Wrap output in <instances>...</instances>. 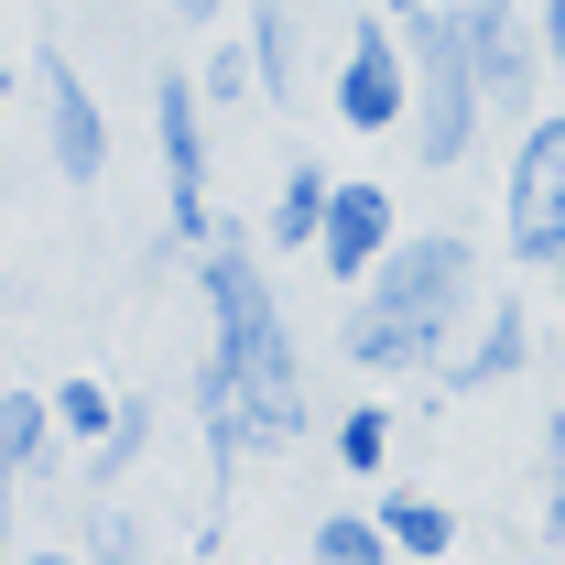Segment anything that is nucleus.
I'll return each mask as SVG.
<instances>
[{"mask_svg": "<svg viewBox=\"0 0 565 565\" xmlns=\"http://www.w3.org/2000/svg\"><path fill=\"white\" fill-rule=\"evenodd\" d=\"M468 305H479V239L424 228V239H392V262L359 282V305L338 316V349H349V370H370V381L446 370Z\"/></svg>", "mask_w": 565, "mask_h": 565, "instance_id": "1", "label": "nucleus"}, {"mask_svg": "<svg viewBox=\"0 0 565 565\" xmlns=\"http://www.w3.org/2000/svg\"><path fill=\"white\" fill-rule=\"evenodd\" d=\"M196 305H207V349L239 359V392H250V424H262V446H294L305 435V349H294V327H282V294L262 273V239L250 228H217L207 250H196Z\"/></svg>", "mask_w": 565, "mask_h": 565, "instance_id": "2", "label": "nucleus"}, {"mask_svg": "<svg viewBox=\"0 0 565 565\" xmlns=\"http://www.w3.org/2000/svg\"><path fill=\"white\" fill-rule=\"evenodd\" d=\"M403 44H414V120H403V141H414L424 174H457L479 152V120H490V87H479V55L457 33V0H414Z\"/></svg>", "mask_w": 565, "mask_h": 565, "instance_id": "3", "label": "nucleus"}, {"mask_svg": "<svg viewBox=\"0 0 565 565\" xmlns=\"http://www.w3.org/2000/svg\"><path fill=\"white\" fill-rule=\"evenodd\" d=\"M196 109H207V76H152V152H163V228H174V250H207L228 217L207 207V131H196Z\"/></svg>", "mask_w": 565, "mask_h": 565, "instance_id": "4", "label": "nucleus"}, {"mask_svg": "<svg viewBox=\"0 0 565 565\" xmlns=\"http://www.w3.org/2000/svg\"><path fill=\"white\" fill-rule=\"evenodd\" d=\"M500 239H511V262L555 273V250H565V120H555V109L511 141V174H500Z\"/></svg>", "mask_w": 565, "mask_h": 565, "instance_id": "5", "label": "nucleus"}, {"mask_svg": "<svg viewBox=\"0 0 565 565\" xmlns=\"http://www.w3.org/2000/svg\"><path fill=\"white\" fill-rule=\"evenodd\" d=\"M327 98H338V120L349 131H403L414 120V44H403V11H359L349 55H338V76H327Z\"/></svg>", "mask_w": 565, "mask_h": 565, "instance_id": "6", "label": "nucleus"}, {"mask_svg": "<svg viewBox=\"0 0 565 565\" xmlns=\"http://www.w3.org/2000/svg\"><path fill=\"white\" fill-rule=\"evenodd\" d=\"M44 152H55V174L66 185H98L109 174V120H98V98H87V76L66 66V55H44Z\"/></svg>", "mask_w": 565, "mask_h": 565, "instance_id": "7", "label": "nucleus"}, {"mask_svg": "<svg viewBox=\"0 0 565 565\" xmlns=\"http://www.w3.org/2000/svg\"><path fill=\"white\" fill-rule=\"evenodd\" d=\"M392 239H403V207H392V185H338L316 262H327V282H349V294H359V282L392 262Z\"/></svg>", "mask_w": 565, "mask_h": 565, "instance_id": "8", "label": "nucleus"}, {"mask_svg": "<svg viewBox=\"0 0 565 565\" xmlns=\"http://www.w3.org/2000/svg\"><path fill=\"white\" fill-rule=\"evenodd\" d=\"M522 359H533V327H522V305H490L479 316V338L435 370V392H490V381H522Z\"/></svg>", "mask_w": 565, "mask_h": 565, "instance_id": "9", "label": "nucleus"}, {"mask_svg": "<svg viewBox=\"0 0 565 565\" xmlns=\"http://www.w3.org/2000/svg\"><path fill=\"white\" fill-rule=\"evenodd\" d=\"M327 207H338V174H327V163H294L273 217H262V239H273V250H316V239H327Z\"/></svg>", "mask_w": 565, "mask_h": 565, "instance_id": "10", "label": "nucleus"}, {"mask_svg": "<svg viewBox=\"0 0 565 565\" xmlns=\"http://www.w3.org/2000/svg\"><path fill=\"white\" fill-rule=\"evenodd\" d=\"M55 435H66L55 392H0V479H33L55 457Z\"/></svg>", "mask_w": 565, "mask_h": 565, "instance_id": "11", "label": "nucleus"}, {"mask_svg": "<svg viewBox=\"0 0 565 565\" xmlns=\"http://www.w3.org/2000/svg\"><path fill=\"white\" fill-rule=\"evenodd\" d=\"M305 555H316V565H392L403 544H392V522H381V511H327V522L305 533Z\"/></svg>", "mask_w": 565, "mask_h": 565, "instance_id": "12", "label": "nucleus"}, {"mask_svg": "<svg viewBox=\"0 0 565 565\" xmlns=\"http://www.w3.org/2000/svg\"><path fill=\"white\" fill-rule=\"evenodd\" d=\"M381 522H392V544H403V555H457V511H446V500H424V490H392L381 500Z\"/></svg>", "mask_w": 565, "mask_h": 565, "instance_id": "13", "label": "nucleus"}, {"mask_svg": "<svg viewBox=\"0 0 565 565\" xmlns=\"http://www.w3.org/2000/svg\"><path fill=\"white\" fill-rule=\"evenodd\" d=\"M250 55H262V98H294V76H305V55H294V0H250Z\"/></svg>", "mask_w": 565, "mask_h": 565, "instance_id": "14", "label": "nucleus"}, {"mask_svg": "<svg viewBox=\"0 0 565 565\" xmlns=\"http://www.w3.org/2000/svg\"><path fill=\"white\" fill-rule=\"evenodd\" d=\"M381 457H392V414H381V403L338 414V468H349V479H381Z\"/></svg>", "mask_w": 565, "mask_h": 565, "instance_id": "15", "label": "nucleus"}, {"mask_svg": "<svg viewBox=\"0 0 565 565\" xmlns=\"http://www.w3.org/2000/svg\"><path fill=\"white\" fill-rule=\"evenodd\" d=\"M55 414H66L76 446H98V435L120 424V392H109V381H55Z\"/></svg>", "mask_w": 565, "mask_h": 565, "instance_id": "16", "label": "nucleus"}, {"mask_svg": "<svg viewBox=\"0 0 565 565\" xmlns=\"http://www.w3.org/2000/svg\"><path fill=\"white\" fill-rule=\"evenodd\" d=\"M207 109H239V98H250V87H262V55H250V33H239V44H207Z\"/></svg>", "mask_w": 565, "mask_h": 565, "instance_id": "17", "label": "nucleus"}, {"mask_svg": "<svg viewBox=\"0 0 565 565\" xmlns=\"http://www.w3.org/2000/svg\"><path fill=\"white\" fill-rule=\"evenodd\" d=\"M141 446H152V414H141V403H120V424L98 435V479H131V468H141Z\"/></svg>", "mask_w": 565, "mask_h": 565, "instance_id": "18", "label": "nucleus"}, {"mask_svg": "<svg viewBox=\"0 0 565 565\" xmlns=\"http://www.w3.org/2000/svg\"><path fill=\"white\" fill-rule=\"evenodd\" d=\"M87 555H98V565H131V555H141V522H131V511H98V533H87Z\"/></svg>", "mask_w": 565, "mask_h": 565, "instance_id": "19", "label": "nucleus"}, {"mask_svg": "<svg viewBox=\"0 0 565 565\" xmlns=\"http://www.w3.org/2000/svg\"><path fill=\"white\" fill-rule=\"evenodd\" d=\"M533 11H544V66L565 76V0H533Z\"/></svg>", "mask_w": 565, "mask_h": 565, "instance_id": "20", "label": "nucleus"}, {"mask_svg": "<svg viewBox=\"0 0 565 565\" xmlns=\"http://www.w3.org/2000/svg\"><path fill=\"white\" fill-rule=\"evenodd\" d=\"M544 544H565V457H555V479H544Z\"/></svg>", "mask_w": 565, "mask_h": 565, "instance_id": "21", "label": "nucleus"}, {"mask_svg": "<svg viewBox=\"0 0 565 565\" xmlns=\"http://www.w3.org/2000/svg\"><path fill=\"white\" fill-rule=\"evenodd\" d=\"M174 11H185V22H196V33H207V22H217V0H174Z\"/></svg>", "mask_w": 565, "mask_h": 565, "instance_id": "22", "label": "nucleus"}, {"mask_svg": "<svg viewBox=\"0 0 565 565\" xmlns=\"http://www.w3.org/2000/svg\"><path fill=\"white\" fill-rule=\"evenodd\" d=\"M544 457H565V414H544Z\"/></svg>", "mask_w": 565, "mask_h": 565, "instance_id": "23", "label": "nucleus"}, {"mask_svg": "<svg viewBox=\"0 0 565 565\" xmlns=\"http://www.w3.org/2000/svg\"><path fill=\"white\" fill-rule=\"evenodd\" d=\"M555 305H565V250H555Z\"/></svg>", "mask_w": 565, "mask_h": 565, "instance_id": "24", "label": "nucleus"}, {"mask_svg": "<svg viewBox=\"0 0 565 565\" xmlns=\"http://www.w3.org/2000/svg\"><path fill=\"white\" fill-rule=\"evenodd\" d=\"M381 11H414V0H381Z\"/></svg>", "mask_w": 565, "mask_h": 565, "instance_id": "25", "label": "nucleus"}]
</instances>
